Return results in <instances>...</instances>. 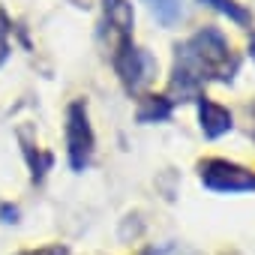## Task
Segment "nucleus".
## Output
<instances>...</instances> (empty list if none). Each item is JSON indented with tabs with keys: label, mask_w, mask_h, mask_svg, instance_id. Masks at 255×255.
I'll return each instance as SVG.
<instances>
[{
	"label": "nucleus",
	"mask_w": 255,
	"mask_h": 255,
	"mask_svg": "<svg viewBox=\"0 0 255 255\" xmlns=\"http://www.w3.org/2000/svg\"><path fill=\"white\" fill-rule=\"evenodd\" d=\"M231 72H234V57H231V45L225 33L216 27H201L183 45H177L171 90L180 96L198 99V90L204 81L210 78L231 81Z\"/></svg>",
	"instance_id": "1"
},
{
	"label": "nucleus",
	"mask_w": 255,
	"mask_h": 255,
	"mask_svg": "<svg viewBox=\"0 0 255 255\" xmlns=\"http://www.w3.org/2000/svg\"><path fill=\"white\" fill-rule=\"evenodd\" d=\"M93 144H96V138H93V126L87 117V102L75 99L66 108V153H69L72 171H84L90 165Z\"/></svg>",
	"instance_id": "2"
},
{
	"label": "nucleus",
	"mask_w": 255,
	"mask_h": 255,
	"mask_svg": "<svg viewBox=\"0 0 255 255\" xmlns=\"http://www.w3.org/2000/svg\"><path fill=\"white\" fill-rule=\"evenodd\" d=\"M114 69H117V75H120L126 93H138V90H144V87L153 81V75H156V60H153L150 51L138 48V45L129 39V42H123V45L114 51Z\"/></svg>",
	"instance_id": "3"
},
{
	"label": "nucleus",
	"mask_w": 255,
	"mask_h": 255,
	"mask_svg": "<svg viewBox=\"0 0 255 255\" xmlns=\"http://www.w3.org/2000/svg\"><path fill=\"white\" fill-rule=\"evenodd\" d=\"M198 174L213 192H255V171L228 159H204L198 162Z\"/></svg>",
	"instance_id": "4"
},
{
	"label": "nucleus",
	"mask_w": 255,
	"mask_h": 255,
	"mask_svg": "<svg viewBox=\"0 0 255 255\" xmlns=\"http://www.w3.org/2000/svg\"><path fill=\"white\" fill-rule=\"evenodd\" d=\"M102 9H105V24L108 33L114 39V51L132 39V24H135V12L126 0H102Z\"/></svg>",
	"instance_id": "5"
},
{
	"label": "nucleus",
	"mask_w": 255,
	"mask_h": 255,
	"mask_svg": "<svg viewBox=\"0 0 255 255\" xmlns=\"http://www.w3.org/2000/svg\"><path fill=\"white\" fill-rule=\"evenodd\" d=\"M198 120H201L204 138H210V141L222 138L225 132H231V126H234L231 111L222 108V105H216L213 99H204V96H198Z\"/></svg>",
	"instance_id": "6"
},
{
	"label": "nucleus",
	"mask_w": 255,
	"mask_h": 255,
	"mask_svg": "<svg viewBox=\"0 0 255 255\" xmlns=\"http://www.w3.org/2000/svg\"><path fill=\"white\" fill-rule=\"evenodd\" d=\"M171 111H174V99H168V96H144L135 117H138V123H162V120L171 117Z\"/></svg>",
	"instance_id": "7"
},
{
	"label": "nucleus",
	"mask_w": 255,
	"mask_h": 255,
	"mask_svg": "<svg viewBox=\"0 0 255 255\" xmlns=\"http://www.w3.org/2000/svg\"><path fill=\"white\" fill-rule=\"evenodd\" d=\"M201 3H207V6H213L216 12H222V15H228L234 24H240V27H246L249 21H252V15H249V9H243L237 0H201Z\"/></svg>",
	"instance_id": "8"
},
{
	"label": "nucleus",
	"mask_w": 255,
	"mask_h": 255,
	"mask_svg": "<svg viewBox=\"0 0 255 255\" xmlns=\"http://www.w3.org/2000/svg\"><path fill=\"white\" fill-rule=\"evenodd\" d=\"M153 15H156L165 27H171V24L180 21L183 3H180V0H153Z\"/></svg>",
	"instance_id": "9"
},
{
	"label": "nucleus",
	"mask_w": 255,
	"mask_h": 255,
	"mask_svg": "<svg viewBox=\"0 0 255 255\" xmlns=\"http://www.w3.org/2000/svg\"><path fill=\"white\" fill-rule=\"evenodd\" d=\"M18 255H69L66 246H42V249H27V252H18Z\"/></svg>",
	"instance_id": "10"
},
{
	"label": "nucleus",
	"mask_w": 255,
	"mask_h": 255,
	"mask_svg": "<svg viewBox=\"0 0 255 255\" xmlns=\"http://www.w3.org/2000/svg\"><path fill=\"white\" fill-rule=\"evenodd\" d=\"M0 216H3L6 222H18V207H9V204H3V207H0Z\"/></svg>",
	"instance_id": "11"
},
{
	"label": "nucleus",
	"mask_w": 255,
	"mask_h": 255,
	"mask_svg": "<svg viewBox=\"0 0 255 255\" xmlns=\"http://www.w3.org/2000/svg\"><path fill=\"white\" fill-rule=\"evenodd\" d=\"M6 54H9V45H6V27H0V63L6 60Z\"/></svg>",
	"instance_id": "12"
},
{
	"label": "nucleus",
	"mask_w": 255,
	"mask_h": 255,
	"mask_svg": "<svg viewBox=\"0 0 255 255\" xmlns=\"http://www.w3.org/2000/svg\"><path fill=\"white\" fill-rule=\"evenodd\" d=\"M249 57L255 60V33H252V39H249Z\"/></svg>",
	"instance_id": "13"
},
{
	"label": "nucleus",
	"mask_w": 255,
	"mask_h": 255,
	"mask_svg": "<svg viewBox=\"0 0 255 255\" xmlns=\"http://www.w3.org/2000/svg\"><path fill=\"white\" fill-rule=\"evenodd\" d=\"M141 255H156V252H153V249H144V252H141Z\"/></svg>",
	"instance_id": "14"
}]
</instances>
